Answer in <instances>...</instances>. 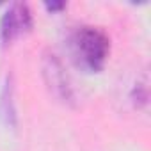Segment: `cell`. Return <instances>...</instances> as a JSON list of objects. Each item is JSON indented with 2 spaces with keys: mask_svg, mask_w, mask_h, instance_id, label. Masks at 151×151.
Masks as SVG:
<instances>
[{
  "mask_svg": "<svg viewBox=\"0 0 151 151\" xmlns=\"http://www.w3.org/2000/svg\"><path fill=\"white\" fill-rule=\"evenodd\" d=\"M69 52L77 66L89 73H98L110 53V39L101 29L84 25L71 32Z\"/></svg>",
  "mask_w": 151,
  "mask_h": 151,
  "instance_id": "6da1fadb",
  "label": "cell"
},
{
  "mask_svg": "<svg viewBox=\"0 0 151 151\" xmlns=\"http://www.w3.org/2000/svg\"><path fill=\"white\" fill-rule=\"evenodd\" d=\"M30 29H32V14L29 6L23 2H14L9 6V9L2 16L0 39H2L4 45H9L20 36L27 34Z\"/></svg>",
  "mask_w": 151,
  "mask_h": 151,
  "instance_id": "7a4b0ae2",
  "label": "cell"
},
{
  "mask_svg": "<svg viewBox=\"0 0 151 151\" xmlns=\"http://www.w3.org/2000/svg\"><path fill=\"white\" fill-rule=\"evenodd\" d=\"M43 75L45 80L50 87V91L64 103H71L73 101V91H71V84L68 80V75L60 64V60L50 53L45 57L43 60Z\"/></svg>",
  "mask_w": 151,
  "mask_h": 151,
  "instance_id": "3957f363",
  "label": "cell"
},
{
  "mask_svg": "<svg viewBox=\"0 0 151 151\" xmlns=\"http://www.w3.org/2000/svg\"><path fill=\"white\" fill-rule=\"evenodd\" d=\"M0 114L7 126L14 128L16 126V109H14V100H13V84L11 80L6 82L2 94H0Z\"/></svg>",
  "mask_w": 151,
  "mask_h": 151,
  "instance_id": "277c9868",
  "label": "cell"
},
{
  "mask_svg": "<svg viewBox=\"0 0 151 151\" xmlns=\"http://www.w3.org/2000/svg\"><path fill=\"white\" fill-rule=\"evenodd\" d=\"M45 7H46L48 11L55 13V11H60V9H64V7H66V4H64V2H46V4H45Z\"/></svg>",
  "mask_w": 151,
  "mask_h": 151,
  "instance_id": "5b68a950",
  "label": "cell"
}]
</instances>
